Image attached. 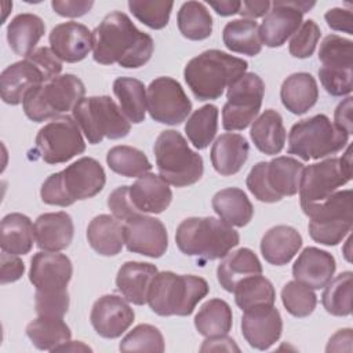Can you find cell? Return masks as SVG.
<instances>
[{
    "label": "cell",
    "instance_id": "cell-44",
    "mask_svg": "<svg viewBox=\"0 0 353 353\" xmlns=\"http://www.w3.org/2000/svg\"><path fill=\"white\" fill-rule=\"evenodd\" d=\"M106 163L112 171L127 178H139L152 170L146 154L127 145L112 148L106 154Z\"/></svg>",
    "mask_w": 353,
    "mask_h": 353
},
{
    "label": "cell",
    "instance_id": "cell-41",
    "mask_svg": "<svg viewBox=\"0 0 353 353\" xmlns=\"http://www.w3.org/2000/svg\"><path fill=\"white\" fill-rule=\"evenodd\" d=\"M236 305L243 310L273 306L276 301V291L270 280L262 274L243 279L234 288Z\"/></svg>",
    "mask_w": 353,
    "mask_h": 353
},
{
    "label": "cell",
    "instance_id": "cell-32",
    "mask_svg": "<svg viewBox=\"0 0 353 353\" xmlns=\"http://www.w3.org/2000/svg\"><path fill=\"white\" fill-rule=\"evenodd\" d=\"M87 240L99 255H117L124 245V225L113 215L101 214L88 223Z\"/></svg>",
    "mask_w": 353,
    "mask_h": 353
},
{
    "label": "cell",
    "instance_id": "cell-7",
    "mask_svg": "<svg viewBox=\"0 0 353 353\" xmlns=\"http://www.w3.org/2000/svg\"><path fill=\"white\" fill-rule=\"evenodd\" d=\"M153 152L159 174L168 185L185 188L199 182L203 176V157L189 148L181 132L175 130L161 131Z\"/></svg>",
    "mask_w": 353,
    "mask_h": 353
},
{
    "label": "cell",
    "instance_id": "cell-27",
    "mask_svg": "<svg viewBox=\"0 0 353 353\" xmlns=\"http://www.w3.org/2000/svg\"><path fill=\"white\" fill-rule=\"evenodd\" d=\"M157 273V268L152 263L130 261L119 269L116 287L125 301L141 306L148 303L149 291Z\"/></svg>",
    "mask_w": 353,
    "mask_h": 353
},
{
    "label": "cell",
    "instance_id": "cell-28",
    "mask_svg": "<svg viewBox=\"0 0 353 353\" xmlns=\"http://www.w3.org/2000/svg\"><path fill=\"white\" fill-rule=\"evenodd\" d=\"M248 153L250 145L243 135L226 132L215 139L211 148V163L218 174L234 175L245 164Z\"/></svg>",
    "mask_w": 353,
    "mask_h": 353
},
{
    "label": "cell",
    "instance_id": "cell-52",
    "mask_svg": "<svg viewBox=\"0 0 353 353\" xmlns=\"http://www.w3.org/2000/svg\"><path fill=\"white\" fill-rule=\"evenodd\" d=\"M25 272V265L19 255L8 254L1 251L0 256V283H14L22 277Z\"/></svg>",
    "mask_w": 353,
    "mask_h": 353
},
{
    "label": "cell",
    "instance_id": "cell-51",
    "mask_svg": "<svg viewBox=\"0 0 353 353\" xmlns=\"http://www.w3.org/2000/svg\"><path fill=\"white\" fill-rule=\"evenodd\" d=\"M130 186L123 185L116 188L108 197V207L112 211L113 216H116L120 221H127L135 215H138L137 210L134 208L130 194H128Z\"/></svg>",
    "mask_w": 353,
    "mask_h": 353
},
{
    "label": "cell",
    "instance_id": "cell-22",
    "mask_svg": "<svg viewBox=\"0 0 353 353\" xmlns=\"http://www.w3.org/2000/svg\"><path fill=\"white\" fill-rule=\"evenodd\" d=\"M50 48L63 62L83 61L92 50V32L79 22H63L52 28Z\"/></svg>",
    "mask_w": 353,
    "mask_h": 353
},
{
    "label": "cell",
    "instance_id": "cell-1",
    "mask_svg": "<svg viewBox=\"0 0 353 353\" xmlns=\"http://www.w3.org/2000/svg\"><path fill=\"white\" fill-rule=\"evenodd\" d=\"M153 50V39L121 11L108 14L92 30V57L101 65L141 68L152 58Z\"/></svg>",
    "mask_w": 353,
    "mask_h": 353
},
{
    "label": "cell",
    "instance_id": "cell-16",
    "mask_svg": "<svg viewBox=\"0 0 353 353\" xmlns=\"http://www.w3.org/2000/svg\"><path fill=\"white\" fill-rule=\"evenodd\" d=\"M146 109L154 121L178 125L188 119L192 102L175 79L161 76L148 87Z\"/></svg>",
    "mask_w": 353,
    "mask_h": 353
},
{
    "label": "cell",
    "instance_id": "cell-15",
    "mask_svg": "<svg viewBox=\"0 0 353 353\" xmlns=\"http://www.w3.org/2000/svg\"><path fill=\"white\" fill-rule=\"evenodd\" d=\"M265 94L263 80L252 72L240 76L226 92L222 108V127L226 131H241L258 116Z\"/></svg>",
    "mask_w": 353,
    "mask_h": 353
},
{
    "label": "cell",
    "instance_id": "cell-9",
    "mask_svg": "<svg viewBox=\"0 0 353 353\" xmlns=\"http://www.w3.org/2000/svg\"><path fill=\"white\" fill-rule=\"evenodd\" d=\"M349 137L331 123L328 116L316 114L295 123L288 134V153L305 161L319 160L342 150Z\"/></svg>",
    "mask_w": 353,
    "mask_h": 353
},
{
    "label": "cell",
    "instance_id": "cell-8",
    "mask_svg": "<svg viewBox=\"0 0 353 353\" xmlns=\"http://www.w3.org/2000/svg\"><path fill=\"white\" fill-rule=\"evenodd\" d=\"M84 94V83L77 76L66 73L30 90L23 98L22 108L28 119L41 123L73 110Z\"/></svg>",
    "mask_w": 353,
    "mask_h": 353
},
{
    "label": "cell",
    "instance_id": "cell-23",
    "mask_svg": "<svg viewBox=\"0 0 353 353\" xmlns=\"http://www.w3.org/2000/svg\"><path fill=\"white\" fill-rule=\"evenodd\" d=\"M320 79L345 80L353 77V41L338 34H328L323 39L319 50Z\"/></svg>",
    "mask_w": 353,
    "mask_h": 353
},
{
    "label": "cell",
    "instance_id": "cell-4",
    "mask_svg": "<svg viewBox=\"0 0 353 353\" xmlns=\"http://www.w3.org/2000/svg\"><path fill=\"white\" fill-rule=\"evenodd\" d=\"M106 183V174L99 161L81 157L65 170L51 174L40 189L41 200L48 205L68 207L77 200L97 196Z\"/></svg>",
    "mask_w": 353,
    "mask_h": 353
},
{
    "label": "cell",
    "instance_id": "cell-25",
    "mask_svg": "<svg viewBox=\"0 0 353 353\" xmlns=\"http://www.w3.org/2000/svg\"><path fill=\"white\" fill-rule=\"evenodd\" d=\"M130 200L138 214H161L172 200L168 183L156 174L139 176L128 189Z\"/></svg>",
    "mask_w": 353,
    "mask_h": 353
},
{
    "label": "cell",
    "instance_id": "cell-26",
    "mask_svg": "<svg viewBox=\"0 0 353 353\" xmlns=\"http://www.w3.org/2000/svg\"><path fill=\"white\" fill-rule=\"evenodd\" d=\"M72 216L65 211L46 212L34 221V240L40 250L58 252L68 248L73 240Z\"/></svg>",
    "mask_w": 353,
    "mask_h": 353
},
{
    "label": "cell",
    "instance_id": "cell-36",
    "mask_svg": "<svg viewBox=\"0 0 353 353\" xmlns=\"http://www.w3.org/2000/svg\"><path fill=\"white\" fill-rule=\"evenodd\" d=\"M212 208L216 215L230 226L243 228L254 215V207L245 192L239 188H226L212 197Z\"/></svg>",
    "mask_w": 353,
    "mask_h": 353
},
{
    "label": "cell",
    "instance_id": "cell-3",
    "mask_svg": "<svg viewBox=\"0 0 353 353\" xmlns=\"http://www.w3.org/2000/svg\"><path fill=\"white\" fill-rule=\"evenodd\" d=\"M181 252L196 256L197 263L223 258L239 241V233L225 221L215 216H192L183 219L175 233Z\"/></svg>",
    "mask_w": 353,
    "mask_h": 353
},
{
    "label": "cell",
    "instance_id": "cell-29",
    "mask_svg": "<svg viewBox=\"0 0 353 353\" xmlns=\"http://www.w3.org/2000/svg\"><path fill=\"white\" fill-rule=\"evenodd\" d=\"M302 247V236L288 225L270 228L261 240V252L266 262L276 266L287 265Z\"/></svg>",
    "mask_w": 353,
    "mask_h": 353
},
{
    "label": "cell",
    "instance_id": "cell-56",
    "mask_svg": "<svg viewBox=\"0 0 353 353\" xmlns=\"http://www.w3.org/2000/svg\"><path fill=\"white\" fill-rule=\"evenodd\" d=\"M352 342H353V332L352 328H343L335 332L325 347L327 352H352Z\"/></svg>",
    "mask_w": 353,
    "mask_h": 353
},
{
    "label": "cell",
    "instance_id": "cell-19",
    "mask_svg": "<svg viewBox=\"0 0 353 353\" xmlns=\"http://www.w3.org/2000/svg\"><path fill=\"white\" fill-rule=\"evenodd\" d=\"M73 266L70 259L58 252L41 251L30 259L29 280L40 292H58L68 290Z\"/></svg>",
    "mask_w": 353,
    "mask_h": 353
},
{
    "label": "cell",
    "instance_id": "cell-42",
    "mask_svg": "<svg viewBox=\"0 0 353 353\" xmlns=\"http://www.w3.org/2000/svg\"><path fill=\"white\" fill-rule=\"evenodd\" d=\"M178 29L189 40H204L212 33V17L201 1H186L176 15Z\"/></svg>",
    "mask_w": 353,
    "mask_h": 353
},
{
    "label": "cell",
    "instance_id": "cell-34",
    "mask_svg": "<svg viewBox=\"0 0 353 353\" xmlns=\"http://www.w3.org/2000/svg\"><path fill=\"white\" fill-rule=\"evenodd\" d=\"M250 137L259 152L270 156L279 154L287 138L281 114L274 109H266L252 121Z\"/></svg>",
    "mask_w": 353,
    "mask_h": 353
},
{
    "label": "cell",
    "instance_id": "cell-57",
    "mask_svg": "<svg viewBox=\"0 0 353 353\" xmlns=\"http://www.w3.org/2000/svg\"><path fill=\"white\" fill-rule=\"evenodd\" d=\"M272 7V3L265 1H241L239 14L245 19H255L259 17H265Z\"/></svg>",
    "mask_w": 353,
    "mask_h": 353
},
{
    "label": "cell",
    "instance_id": "cell-37",
    "mask_svg": "<svg viewBox=\"0 0 353 353\" xmlns=\"http://www.w3.org/2000/svg\"><path fill=\"white\" fill-rule=\"evenodd\" d=\"M26 335L39 350L54 352L58 346L70 341L72 331L63 317L39 316L28 324Z\"/></svg>",
    "mask_w": 353,
    "mask_h": 353
},
{
    "label": "cell",
    "instance_id": "cell-45",
    "mask_svg": "<svg viewBox=\"0 0 353 353\" xmlns=\"http://www.w3.org/2000/svg\"><path fill=\"white\" fill-rule=\"evenodd\" d=\"M352 280L350 270L342 272L324 287L321 302L324 309L332 316H349L352 313Z\"/></svg>",
    "mask_w": 353,
    "mask_h": 353
},
{
    "label": "cell",
    "instance_id": "cell-6",
    "mask_svg": "<svg viewBox=\"0 0 353 353\" xmlns=\"http://www.w3.org/2000/svg\"><path fill=\"white\" fill-rule=\"evenodd\" d=\"M62 70L61 59L48 47H39L25 59L7 66L0 76L3 102L19 105L26 94L57 77Z\"/></svg>",
    "mask_w": 353,
    "mask_h": 353
},
{
    "label": "cell",
    "instance_id": "cell-30",
    "mask_svg": "<svg viewBox=\"0 0 353 353\" xmlns=\"http://www.w3.org/2000/svg\"><path fill=\"white\" fill-rule=\"evenodd\" d=\"M256 274H262V265L256 254L250 248L229 251L216 268L218 283L228 292H233L243 279Z\"/></svg>",
    "mask_w": 353,
    "mask_h": 353
},
{
    "label": "cell",
    "instance_id": "cell-58",
    "mask_svg": "<svg viewBox=\"0 0 353 353\" xmlns=\"http://www.w3.org/2000/svg\"><path fill=\"white\" fill-rule=\"evenodd\" d=\"M201 352H219V350H226V352H239V346L234 343V341L226 335H221V336H212V338H207L204 341V343L200 347Z\"/></svg>",
    "mask_w": 353,
    "mask_h": 353
},
{
    "label": "cell",
    "instance_id": "cell-49",
    "mask_svg": "<svg viewBox=\"0 0 353 353\" xmlns=\"http://www.w3.org/2000/svg\"><path fill=\"white\" fill-rule=\"evenodd\" d=\"M320 36V28L313 19L302 22L301 28L295 32L290 41V54L301 59L309 58L314 52Z\"/></svg>",
    "mask_w": 353,
    "mask_h": 353
},
{
    "label": "cell",
    "instance_id": "cell-2",
    "mask_svg": "<svg viewBox=\"0 0 353 353\" xmlns=\"http://www.w3.org/2000/svg\"><path fill=\"white\" fill-rule=\"evenodd\" d=\"M248 68L247 61L221 50H207L192 58L183 70V77L199 101L218 99Z\"/></svg>",
    "mask_w": 353,
    "mask_h": 353
},
{
    "label": "cell",
    "instance_id": "cell-10",
    "mask_svg": "<svg viewBox=\"0 0 353 353\" xmlns=\"http://www.w3.org/2000/svg\"><path fill=\"white\" fill-rule=\"evenodd\" d=\"M303 168V164L294 157H274L270 161L256 163L245 183L259 201L277 203L285 196L298 193Z\"/></svg>",
    "mask_w": 353,
    "mask_h": 353
},
{
    "label": "cell",
    "instance_id": "cell-38",
    "mask_svg": "<svg viewBox=\"0 0 353 353\" xmlns=\"http://www.w3.org/2000/svg\"><path fill=\"white\" fill-rule=\"evenodd\" d=\"M222 40L232 52L255 57L262 50L259 26L254 19H233L228 22L222 32Z\"/></svg>",
    "mask_w": 353,
    "mask_h": 353
},
{
    "label": "cell",
    "instance_id": "cell-17",
    "mask_svg": "<svg viewBox=\"0 0 353 353\" xmlns=\"http://www.w3.org/2000/svg\"><path fill=\"white\" fill-rule=\"evenodd\" d=\"M314 6V1L277 0L272 3L269 12L259 26L262 44L270 48L281 47L302 25L303 14Z\"/></svg>",
    "mask_w": 353,
    "mask_h": 353
},
{
    "label": "cell",
    "instance_id": "cell-39",
    "mask_svg": "<svg viewBox=\"0 0 353 353\" xmlns=\"http://www.w3.org/2000/svg\"><path fill=\"white\" fill-rule=\"evenodd\" d=\"M232 309L228 302L219 298H212L204 302L194 317L196 330L205 338L228 335L232 330Z\"/></svg>",
    "mask_w": 353,
    "mask_h": 353
},
{
    "label": "cell",
    "instance_id": "cell-24",
    "mask_svg": "<svg viewBox=\"0 0 353 353\" xmlns=\"http://www.w3.org/2000/svg\"><path fill=\"white\" fill-rule=\"evenodd\" d=\"M336 269L335 258L317 247H306L292 265V276L296 281L312 290L324 288Z\"/></svg>",
    "mask_w": 353,
    "mask_h": 353
},
{
    "label": "cell",
    "instance_id": "cell-5",
    "mask_svg": "<svg viewBox=\"0 0 353 353\" xmlns=\"http://www.w3.org/2000/svg\"><path fill=\"white\" fill-rule=\"evenodd\" d=\"M208 291L210 285L203 277L159 272L153 279L148 303L159 316H189Z\"/></svg>",
    "mask_w": 353,
    "mask_h": 353
},
{
    "label": "cell",
    "instance_id": "cell-43",
    "mask_svg": "<svg viewBox=\"0 0 353 353\" xmlns=\"http://www.w3.org/2000/svg\"><path fill=\"white\" fill-rule=\"evenodd\" d=\"M219 110L215 105H204L194 110L185 124V132L193 146L205 149L216 135Z\"/></svg>",
    "mask_w": 353,
    "mask_h": 353
},
{
    "label": "cell",
    "instance_id": "cell-35",
    "mask_svg": "<svg viewBox=\"0 0 353 353\" xmlns=\"http://www.w3.org/2000/svg\"><path fill=\"white\" fill-rule=\"evenodd\" d=\"M34 240V225L30 218L19 214H7L0 223V247L1 251L25 255L33 247Z\"/></svg>",
    "mask_w": 353,
    "mask_h": 353
},
{
    "label": "cell",
    "instance_id": "cell-14",
    "mask_svg": "<svg viewBox=\"0 0 353 353\" xmlns=\"http://www.w3.org/2000/svg\"><path fill=\"white\" fill-rule=\"evenodd\" d=\"M34 143V159L40 157L47 164L66 163L85 150L81 130L68 114L55 117L41 127Z\"/></svg>",
    "mask_w": 353,
    "mask_h": 353
},
{
    "label": "cell",
    "instance_id": "cell-40",
    "mask_svg": "<svg viewBox=\"0 0 353 353\" xmlns=\"http://www.w3.org/2000/svg\"><path fill=\"white\" fill-rule=\"evenodd\" d=\"M113 92L119 99L120 109L130 123L139 124L146 114V87L134 77H117L113 81Z\"/></svg>",
    "mask_w": 353,
    "mask_h": 353
},
{
    "label": "cell",
    "instance_id": "cell-33",
    "mask_svg": "<svg viewBox=\"0 0 353 353\" xmlns=\"http://www.w3.org/2000/svg\"><path fill=\"white\" fill-rule=\"evenodd\" d=\"M44 32L46 25L39 15L30 12L18 14L7 26V41L17 55L26 58L36 50Z\"/></svg>",
    "mask_w": 353,
    "mask_h": 353
},
{
    "label": "cell",
    "instance_id": "cell-50",
    "mask_svg": "<svg viewBox=\"0 0 353 353\" xmlns=\"http://www.w3.org/2000/svg\"><path fill=\"white\" fill-rule=\"evenodd\" d=\"M34 307L37 316L63 317L69 309V292H40L34 294Z\"/></svg>",
    "mask_w": 353,
    "mask_h": 353
},
{
    "label": "cell",
    "instance_id": "cell-59",
    "mask_svg": "<svg viewBox=\"0 0 353 353\" xmlns=\"http://www.w3.org/2000/svg\"><path fill=\"white\" fill-rule=\"evenodd\" d=\"M208 4L221 17H229V15L239 14L241 1H237V0H222V1H208Z\"/></svg>",
    "mask_w": 353,
    "mask_h": 353
},
{
    "label": "cell",
    "instance_id": "cell-53",
    "mask_svg": "<svg viewBox=\"0 0 353 353\" xmlns=\"http://www.w3.org/2000/svg\"><path fill=\"white\" fill-rule=\"evenodd\" d=\"M94 6V1L87 0H54L51 3L52 10L66 18H79L85 15Z\"/></svg>",
    "mask_w": 353,
    "mask_h": 353
},
{
    "label": "cell",
    "instance_id": "cell-46",
    "mask_svg": "<svg viewBox=\"0 0 353 353\" xmlns=\"http://www.w3.org/2000/svg\"><path fill=\"white\" fill-rule=\"evenodd\" d=\"M281 302L291 316L306 317L313 313L317 305V296L310 287L292 280L283 287Z\"/></svg>",
    "mask_w": 353,
    "mask_h": 353
},
{
    "label": "cell",
    "instance_id": "cell-20",
    "mask_svg": "<svg viewBox=\"0 0 353 353\" xmlns=\"http://www.w3.org/2000/svg\"><path fill=\"white\" fill-rule=\"evenodd\" d=\"M135 319L132 307L119 295L108 294L92 305L90 320L98 335L108 339L121 336Z\"/></svg>",
    "mask_w": 353,
    "mask_h": 353
},
{
    "label": "cell",
    "instance_id": "cell-31",
    "mask_svg": "<svg viewBox=\"0 0 353 353\" xmlns=\"http://www.w3.org/2000/svg\"><path fill=\"white\" fill-rule=\"evenodd\" d=\"M280 98L287 110L298 116L305 114L319 99L317 81L310 73H292L283 81Z\"/></svg>",
    "mask_w": 353,
    "mask_h": 353
},
{
    "label": "cell",
    "instance_id": "cell-60",
    "mask_svg": "<svg viewBox=\"0 0 353 353\" xmlns=\"http://www.w3.org/2000/svg\"><path fill=\"white\" fill-rule=\"evenodd\" d=\"M54 352H91V347H88L87 345H84L80 341H77V342L69 341V342L58 346Z\"/></svg>",
    "mask_w": 353,
    "mask_h": 353
},
{
    "label": "cell",
    "instance_id": "cell-21",
    "mask_svg": "<svg viewBox=\"0 0 353 353\" xmlns=\"http://www.w3.org/2000/svg\"><path fill=\"white\" fill-rule=\"evenodd\" d=\"M283 331L280 312L273 306L245 310L241 317V334L248 345L258 350H268Z\"/></svg>",
    "mask_w": 353,
    "mask_h": 353
},
{
    "label": "cell",
    "instance_id": "cell-48",
    "mask_svg": "<svg viewBox=\"0 0 353 353\" xmlns=\"http://www.w3.org/2000/svg\"><path fill=\"white\" fill-rule=\"evenodd\" d=\"M172 1L161 0H130L128 8L132 15L150 29H163L168 25Z\"/></svg>",
    "mask_w": 353,
    "mask_h": 353
},
{
    "label": "cell",
    "instance_id": "cell-55",
    "mask_svg": "<svg viewBox=\"0 0 353 353\" xmlns=\"http://www.w3.org/2000/svg\"><path fill=\"white\" fill-rule=\"evenodd\" d=\"M352 97L345 98L335 109L334 113V121H335V127L339 128L341 131L346 132L347 135L352 134L353 128H352Z\"/></svg>",
    "mask_w": 353,
    "mask_h": 353
},
{
    "label": "cell",
    "instance_id": "cell-54",
    "mask_svg": "<svg viewBox=\"0 0 353 353\" xmlns=\"http://www.w3.org/2000/svg\"><path fill=\"white\" fill-rule=\"evenodd\" d=\"M327 25L338 32H345L347 34H353V17H352V10L346 8H331L325 12L324 15Z\"/></svg>",
    "mask_w": 353,
    "mask_h": 353
},
{
    "label": "cell",
    "instance_id": "cell-18",
    "mask_svg": "<svg viewBox=\"0 0 353 353\" xmlns=\"http://www.w3.org/2000/svg\"><path fill=\"white\" fill-rule=\"evenodd\" d=\"M124 244L130 252L160 258L168 248L167 229L160 219L138 214L124 223Z\"/></svg>",
    "mask_w": 353,
    "mask_h": 353
},
{
    "label": "cell",
    "instance_id": "cell-11",
    "mask_svg": "<svg viewBox=\"0 0 353 353\" xmlns=\"http://www.w3.org/2000/svg\"><path fill=\"white\" fill-rule=\"evenodd\" d=\"M309 216V234L323 245L339 244L352 230L353 196L352 190H338L325 200L303 210Z\"/></svg>",
    "mask_w": 353,
    "mask_h": 353
},
{
    "label": "cell",
    "instance_id": "cell-47",
    "mask_svg": "<svg viewBox=\"0 0 353 353\" xmlns=\"http://www.w3.org/2000/svg\"><path fill=\"white\" fill-rule=\"evenodd\" d=\"M121 352H164V338L160 330L152 324L134 327L120 342Z\"/></svg>",
    "mask_w": 353,
    "mask_h": 353
},
{
    "label": "cell",
    "instance_id": "cell-13",
    "mask_svg": "<svg viewBox=\"0 0 353 353\" xmlns=\"http://www.w3.org/2000/svg\"><path fill=\"white\" fill-rule=\"evenodd\" d=\"M352 179V156L347 146L342 157H330L303 168L299 183L301 207L320 203Z\"/></svg>",
    "mask_w": 353,
    "mask_h": 353
},
{
    "label": "cell",
    "instance_id": "cell-12",
    "mask_svg": "<svg viewBox=\"0 0 353 353\" xmlns=\"http://www.w3.org/2000/svg\"><path fill=\"white\" fill-rule=\"evenodd\" d=\"M72 112L73 119L91 145L102 142L103 138H124L131 130V124L120 106L108 95L83 98Z\"/></svg>",
    "mask_w": 353,
    "mask_h": 353
}]
</instances>
